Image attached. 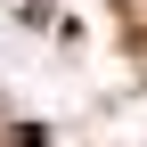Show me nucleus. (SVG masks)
Here are the masks:
<instances>
[{
	"mask_svg": "<svg viewBox=\"0 0 147 147\" xmlns=\"http://www.w3.org/2000/svg\"><path fill=\"white\" fill-rule=\"evenodd\" d=\"M8 147H49V131H33V123H25V131H8Z\"/></svg>",
	"mask_w": 147,
	"mask_h": 147,
	"instance_id": "nucleus-1",
	"label": "nucleus"
}]
</instances>
